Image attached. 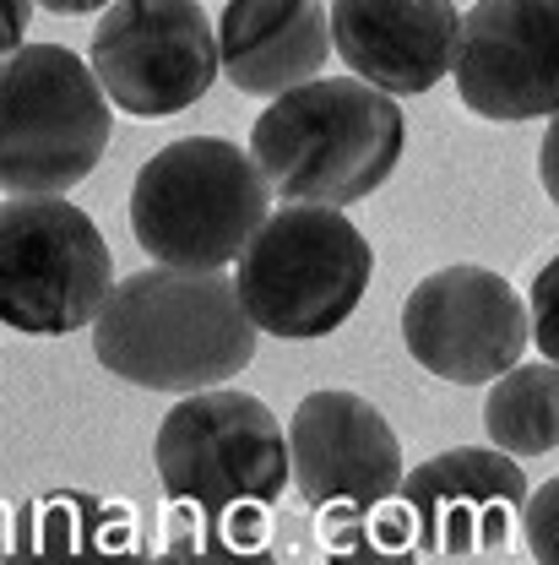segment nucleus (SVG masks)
Masks as SVG:
<instances>
[{
	"mask_svg": "<svg viewBox=\"0 0 559 565\" xmlns=\"http://www.w3.org/2000/svg\"><path fill=\"white\" fill-rule=\"evenodd\" d=\"M39 6H50V11H66V17H82V11H109L115 0H39Z\"/></svg>",
	"mask_w": 559,
	"mask_h": 565,
	"instance_id": "obj_23",
	"label": "nucleus"
},
{
	"mask_svg": "<svg viewBox=\"0 0 559 565\" xmlns=\"http://www.w3.org/2000/svg\"><path fill=\"white\" fill-rule=\"evenodd\" d=\"M484 429L510 457H544L559 446V364H516L484 397Z\"/></svg>",
	"mask_w": 559,
	"mask_h": 565,
	"instance_id": "obj_16",
	"label": "nucleus"
},
{
	"mask_svg": "<svg viewBox=\"0 0 559 565\" xmlns=\"http://www.w3.org/2000/svg\"><path fill=\"white\" fill-rule=\"evenodd\" d=\"M408 147V120L391 93L358 76H315L261 109L250 152L288 202L353 207L380 191Z\"/></svg>",
	"mask_w": 559,
	"mask_h": 565,
	"instance_id": "obj_2",
	"label": "nucleus"
},
{
	"mask_svg": "<svg viewBox=\"0 0 559 565\" xmlns=\"http://www.w3.org/2000/svg\"><path fill=\"white\" fill-rule=\"evenodd\" d=\"M527 494L533 490L516 457L490 446H451L402 479V500L419 516V550L429 555H473L490 544L499 550Z\"/></svg>",
	"mask_w": 559,
	"mask_h": 565,
	"instance_id": "obj_12",
	"label": "nucleus"
},
{
	"mask_svg": "<svg viewBox=\"0 0 559 565\" xmlns=\"http://www.w3.org/2000/svg\"><path fill=\"white\" fill-rule=\"evenodd\" d=\"M33 17V0H6V55H17V39Z\"/></svg>",
	"mask_w": 559,
	"mask_h": 565,
	"instance_id": "obj_22",
	"label": "nucleus"
},
{
	"mask_svg": "<svg viewBox=\"0 0 559 565\" xmlns=\"http://www.w3.org/2000/svg\"><path fill=\"white\" fill-rule=\"evenodd\" d=\"M152 468L174 505L228 516L245 505H272L293 473V451L278 429V414L261 397L212 386L180 397L163 414Z\"/></svg>",
	"mask_w": 559,
	"mask_h": 565,
	"instance_id": "obj_6",
	"label": "nucleus"
},
{
	"mask_svg": "<svg viewBox=\"0 0 559 565\" xmlns=\"http://www.w3.org/2000/svg\"><path fill=\"white\" fill-rule=\"evenodd\" d=\"M288 451H293V484L299 494L326 505H380L402 494V446L397 429L375 403L358 392H310L288 419Z\"/></svg>",
	"mask_w": 559,
	"mask_h": 565,
	"instance_id": "obj_11",
	"label": "nucleus"
},
{
	"mask_svg": "<svg viewBox=\"0 0 559 565\" xmlns=\"http://www.w3.org/2000/svg\"><path fill=\"white\" fill-rule=\"evenodd\" d=\"M451 76L484 120H559V0H479Z\"/></svg>",
	"mask_w": 559,
	"mask_h": 565,
	"instance_id": "obj_10",
	"label": "nucleus"
},
{
	"mask_svg": "<svg viewBox=\"0 0 559 565\" xmlns=\"http://www.w3.org/2000/svg\"><path fill=\"white\" fill-rule=\"evenodd\" d=\"M223 76L239 93L282 98L315 82L332 44V11L321 0H228L217 17Z\"/></svg>",
	"mask_w": 559,
	"mask_h": 565,
	"instance_id": "obj_14",
	"label": "nucleus"
},
{
	"mask_svg": "<svg viewBox=\"0 0 559 565\" xmlns=\"http://www.w3.org/2000/svg\"><path fill=\"white\" fill-rule=\"evenodd\" d=\"M527 316H533V338L549 364H559V256L549 267H538L533 294H527Z\"/></svg>",
	"mask_w": 559,
	"mask_h": 565,
	"instance_id": "obj_20",
	"label": "nucleus"
},
{
	"mask_svg": "<svg viewBox=\"0 0 559 565\" xmlns=\"http://www.w3.org/2000/svg\"><path fill=\"white\" fill-rule=\"evenodd\" d=\"M93 71L115 109L137 120L180 115L223 71L217 22L196 0H115L93 28Z\"/></svg>",
	"mask_w": 559,
	"mask_h": 565,
	"instance_id": "obj_8",
	"label": "nucleus"
},
{
	"mask_svg": "<svg viewBox=\"0 0 559 565\" xmlns=\"http://www.w3.org/2000/svg\"><path fill=\"white\" fill-rule=\"evenodd\" d=\"M522 533L538 565H559V479H544L538 494H527L522 505Z\"/></svg>",
	"mask_w": 559,
	"mask_h": 565,
	"instance_id": "obj_19",
	"label": "nucleus"
},
{
	"mask_svg": "<svg viewBox=\"0 0 559 565\" xmlns=\"http://www.w3.org/2000/svg\"><path fill=\"white\" fill-rule=\"evenodd\" d=\"M115 98L93 61L22 44L0 66V185L6 196H66L115 137Z\"/></svg>",
	"mask_w": 559,
	"mask_h": 565,
	"instance_id": "obj_4",
	"label": "nucleus"
},
{
	"mask_svg": "<svg viewBox=\"0 0 559 565\" xmlns=\"http://www.w3.org/2000/svg\"><path fill=\"white\" fill-rule=\"evenodd\" d=\"M462 11L451 0H332V44L358 82L408 98L456 66Z\"/></svg>",
	"mask_w": 559,
	"mask_h": 565,
	"instance_id": "obj_13",
	"label": "nucleus"
},
{
	"mask_svg": "<svg viewBox=\"0 0 559 565\" xmlns=\"http://www.w3.org/2000/svg\"><path fill=\"white\" fill-rule=\"evenodd\" d=\"M272 217V185L256 152L223 137H180L141 163L131 234L158 267L223 273Z\"/></svg>",
	"mask_w": 559,
	"mask_h": 565,
	"instance_id": "obj_3",
	"label": "nucleus"
},
{
	"mask_svg": "<svg viewBox=\"0 0 559 565\" xmlns=\"http://www.w3.org/2000/svg\"><path fill=\"white\" fill-rule=\"evenodd\" d=\"M158 565H278V550L267 544V505H245L228 516L174 505Z\"/></svg>",
	"mask_w": 559,
	"mask_h": 565,
	"instance_id": "obj_18",
	"label": "nucleus"
},
{
	"mask_svg": "<svg viewBox=\"0 0 559 565\" xmlns=\"http://www.w3.org/2000/svg\"><path fill=\"white\" fill-rule=\"evenodd\" d=\"M98 223L66 196H6L0 207V321L28 338L93 327L115 294Z\"/></svg>",
	"mask_w": 559,
	"mask_h": 565,
	"instance_id": "obj_7",
	"label": "nucleus"
},
{
	"mask_svg": "<svg viewBox=\"0 0 559 565\" xmlns=\"http://www.w3.org/2000/svg\"><path fill=\"white\" fill-rule=\"evenodd\" d=\"M321 516V555L326 565H419V516L413 505H326Z\"/></svg>",
	"mask_w": 559,
	"mask_h": 565,
	"instance_id": "obj_17",
	"label": "nucleus"
},
{
	"mask_svg": "<svg viewBox=\"0 0 559 565\" xmlns=\"http://www.w3.org/2000/svg\"><path fill=\"white\" fill-rule=\"evenodd\" d=\"M256 321L234 278L191 267H141L115 282L93 321L104 370L147 392H212L256 359Z\"/></svg>",
	"mask_w": 559,
	"mask_h": 565,
	"instance_id": "obj_1",
	"label": "nucleus"
},
{
	"mask_svg": "<svg viewBox=\"0 0 559 565\" xmlns=\"http://www.w3.org/2000/svg\"><path fill=\"white\" fill-rule=\"evenodd\" d=\"M369 273L375 250L348 223V212L288 202L245 245L234 288L261 332L304 343L348 321L369 288Z\"/></svg>",
	"mask_w": 559,
	"mask_h": 565,
	"instance_id": "obj_5",
	"label": "nucleus"
},
{
	"mask_svg": "<svg viewBox=\"0 0 559 565\" xmlns=\"http://www.w3.org/2000/svg\"><path fill=\"white\" fill-rule=\"evenodd\" d=\"M538 174H544V191L555 196V207H559V120H549V131H544V147H538Z\"/></svg>",
	"mask_w": 559,
	"mask_h": 565,
	"instance_id": "obj_21",
	"label": "nucleus"
},
{
	"mask_svg": "<svg viewBox=\"0 0 559 565\" xmlns=\"http://www.w3.org/2000/svg\"><path fill=\"white\" fill-rule=\"evenodd\" d=\"M6 565H158V555L120 500L50 490L17 511Z\"/></svg>",
	"mask_w": 559,
	"mask_h": 565,
	"instance_id": "obj_15",
	"label": "nucleus"
},
{
	"mask_svg": "<svg viewBox=\"0 0 559 565\" xmlns=\"http://www.w3.org/2000/svg\"><path fill=\"white\" fill-rule=\"evenodd\" d=\"M533 316L490 267H440L402 305V343L429 375L484 386L522 364Z\"/></svg>",
	"mask_w": 559,
	"mask_h": 565,
	"instance_id": "obj_9",
	"label": "nucleus"
}]
</instances>
